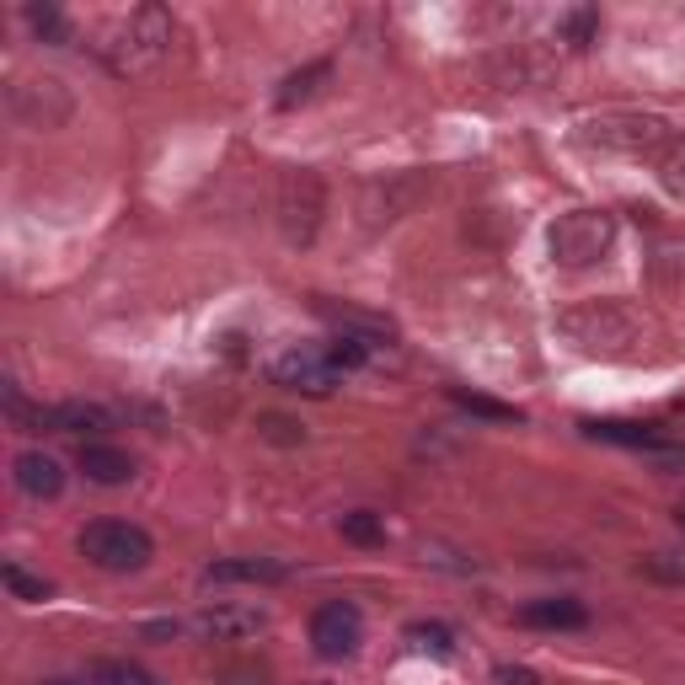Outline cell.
<instances>
[{"mask_svg": "<svg viewBox=\"0 0 685 685\" xmlns=\"http://www.w3.org/2000/svg\"><path fill=\"white\" fill-rule=\"evenodd\" d=\"M167 44H172V16L161 5H139V11H129L124 22L113 27V38L97 44V49H102V60H108L113 75H145V70L161 64Z\"/></svg>", "mask_w": 685, "mask_h": 685, "instance_id": "cell-1", "label": "cell"}, {"mask_svg": "<svg viewBox=\"0 0 685 685\" xmlns=\"http://www.w3.org/2000/svg\"><path fill=\"white\" fill-rule=\"evenodd\" d=\"M547 247H552V262L578 273V268H595L606 262V252L616 247V220L606 209H573L562 215L558 225L547 231Z\"/></svg>", "mask_w": 685, "mask_h": 685, "instance_id": "cell-2", "label": "cell"}, {"mask_svg": "<svg viewBox=\"0 0 685 685\" xmlns=\"http://www.w3.org/2000/svg\"><path fill=\"white\" fill-rule=\"evenodd\" d=\"M321 215H327V183L311 167H295L279 178V231L290 247H311L316 231H321Z\"/></svg>", "mask_w": 685, "mask_h": 685, "instance_id": "cell-3", "label": "cell"}, {"mask_svg": "<svg viewBox=\"0 0 685 685\" xmlns=\"http://www.w3.org/2000/svg\"><path fill=\"white\" fill-rule=\"evenodd\" d=\"M670 139H675V129L664 124L659 113H606V119L584 124V145L622 150V156H648V161H659V150Z\"/></svg>", "mask_w": 685, "mask_h": 685, "instance_id": "cell-4", "label": "cell"}, {"mask_svg": "<svg viewBox=\"0 0 685 685\" xmlns=\"http://www.w3.org/2000/svg\"><path fill=\"white\" fill-rule=\"evenodd\" d=\"M81 558L102 573H134L150 562V536L139 525H124V519H97L81 530Z\"/></svg>", "mask_w": 685, "mask_h": 685, "instance_id": "cell-5", "label": "cell"}, {"mask_svg": "<svg viewBox=\"0 0 685 685\" xmlns=\"http://www.w3.org/2000/svg\"><path fill=\"white\" fill-rule=\"evenodd\" d=\"M562 332L573 348L584 354H622L616 343H637V321L616 306V301H595L584 311H567L562 316Z\"/></svg>", "mask_w": 685, "mask_h": 685, "instance_id": "cell-6", "label": "cell"}, {"mask_svg": "<svg viewBox=\"0 0 685 685\" xmlns=\"http://www.w3.org/2000/svg\"><path fill=\"white\" fill-rule=\"evenodd\" d=\"M359 637H365V616L348 600H327L311 616V643L321 659H348L359 648Z\"/></svg>", "mask_w": 685, "mask_h": 685, "instance_id": "cell-7", "label": "cell"}, {"mask_svg": "<svg viewBox=\"0 0 685 685\" xmlns=\"http://www.w3.org/2000/svg\"><path fill=\"white\" fill-rule=\"evenodd\" d=\"M273 380L290 386V391H306V396H332L338 391V365L321 348H290L273 365Z\"/></svg>", "mask_w": 685, "mask_h": 685, "instance_id": "cell-8", "label": "cell"}, {"mask_svg": "<svg viewBox=\"0 0 685 685\" xmlns=\"http://www.w3.org/2000/svg\"><path fill=\"white\" fill-rule=\"evenodd\" d=\"M193 626H198L204 637H215V643H242V637H257V632L268 626V616L252 611V606H204Z\"/></svg>", "mask_w": 685, "mask_h": 685, "instance_id": "cell-9", "label": "cell"}, {"mask_svg": "<svg viewBox=\"0 0 685 685\" xmlns=\"http://www.w3.org/2000/svg\"><path fill=\"white\" fill-rule=\"evenodd\" d=\"M204 578L209 584H284L290 567L273 558H225V562H209Z\"/></svg>", "mask_w": 685, "mask_h": 685, "instance_id": "cell-10", "label": "cell"}, {"mask_svg": "<svg viewBox=\"0 0 685 685\" xmlns=\"http://www.w3.org/2000/svg\"><path fill=\"white\" fill-rule=\"evenodd\" d=\"M16 488H22L27 499H60V493H64L60 461H54V455H44V450L16 455Z\"/></svg>", "mask_w": 685, "mask_h": 685, "instance_id": "cell-11", "label": "cell"}, {"mask_svg": "<svg viewBox=\"0 0 685 685\" xmlns=\"http://www.w3.org/2000/svg\"><path fill=\"white\" fill-rule=\"evenodd\" d=\"M584 435L606 439V444H626V450H659L670 455V439L653 435L648 424H616V418H584Z\"/></svg>", "mask_w": 685, "mask_h": 685, "instance_id": "cell-12", "label": "cell"}, {"mask_svg": "<svg viewBox=\"0 0 685 685\" xmlns=\"http://www.w3.org/2000/svg\"><path fill=\"white\" fill-rule=\"evenodd\" d=\"M81 472L97 488H119V482L134 477V461H129L124 450H113V444H81Z\"/></svg>", "mask_w": 685, "mask_h": 685, "instance_id": "cell-13", "label": "cell"}, {"mask_svg": "<svg viewBox=\"0 0 685 685\" xmlns=\"http://www.w3.org/2000/svg\"><path fill=\"white\" fill-rule=\"evenodd\" d=\"M49 429H60V435H108L113 413L97 407V402H64V407H49Z\"/></svg>", "mask_w": 685, "mask_h": 685, "instance_id": "cell-14", "label": "cell"}, {"mask_svg": "<svg viewBox=\"0 0 685 685\" xmlns=\"http://www.w3.org/2000/svg\"><path fill=\"white\" fill-rule=\"evenodd\" d=\"M327 81H332V64H321V60L306 64V70H295V75L279 86V108H301V102H311Z\"/></svg>", "mask_w": 685, "mask_h": 685, "instance_id": "cell-15", "label": "cell"}, {"mask_svg": "<svg viewBox=\"0 0 685 685\" xmlns=\"http://www.w3.org/2000/svg\"><path fill=\"white\" fill-rule=\"evenodd\" d=\"M519 616L530 626H584L589 622V611H584L578 600H530Z\"/></svg>", "mask_w": 685, "mask_h": 685, "instance_id": "cell-16", "label": "cell"}, {"mask_svg": "<svg viewBox=\"0 0 685 685\" xmlns=\"http://www.w3.org/2000/svg\"><path fill=\"white\" fill-rule=\"evenodd\" d=\"M653 167H659V183H664V193H670V198H685V139H681V134H675V139L659 150V161H653Z\"/></svg>", "mask_w": 685, "mask_h": 685, "instance_id": "cell-17", "label": "cell"}, {"mask_svg": "<svg viewBox=\"0 0 685 685\" xmlns=\"http://www.w3.org/2000/svg\"><path fill=\"white\" fill-rule=\"evenodd\" d=\"M338 530H343V541H354V547H380V541H386V525H380V514H370V509L343 514Z\"/></svg>", "mask_w": 685, "mask_h": 685, "instance_id": "cell-18", "label": "cell"}, {"mask_svg": "<svg viewBox=\"0 0 685 685\" xmlns=\"http://www.w3.org/2000/svg\"><path fill=\"white\" fill-rule=\"evenodd\" d=\"M86 681L91 685H156L145 670H134V664H124V659H97V664L86 670Z\"/></svg>", "mask_w": 685, "mask_h": 685, "instance_id": "cell-19", "label": "cell"}, {"mask_svg": "<svg viewBox=\"0 0 685 685\" xmlns=\"http://www.w3.org/2000/svg\"><path fill=\"white\" fill-rule=\"evenodd\" d=\"M643 578H659V584H685V552H653V558L637 562Z\"/></svg>", "mask_w": 685, "mask_h": 685, "instance_id": "cell-20", "label": "cell"}, {"mask_svg": "<svg viewBox=\"0 0 685 685\" xmlns=\"http://www.w3.org/2000/svg\"><path fill=\"white\" fill-rule=\"evenodd\" d=\"M0 578H5V589H11L16 600H33V606L54 595V589H49V578H33V573H22L16 562H5V573H0Z\"/></svg>", "mask_w": 685, "mask_h": 685, "instance_id": "cell-21", "label": "cell"}, {"mask_svg": "<svg viewBox=\"0 0 685 685\" xmlns=\"http://www.w3.org/2000/svg\"><path fill=\"white\" fill-rule=\"evenodd\" d=\"M257 435L268 439V444H301V439H306V424H295V418H284V413H262V418H257Z\"/></svg>", "mask_w": 685, "mask_h": 685, "instance_id": "cell-22", "label": "cell"}, {"mask_svg": "<svg viewBox=\"0 0 685 685\" xmlns=\"http://www.w3.org/2000/svg\"><path fill=\"white\" fill-rule=\"evenodd\" d=\"M407 637L418 643V648H429V653H455V637H450V626H439V622H413L407 626Z\"/></svg>", "mask_w": 685, "mask_h": 685, "instance_id": "cell-23", "label": "cell"}, {"mask_svg": "<svg viewBox=\"0 0 685 685\" xmlns=\"http://www.w3.org/2000/svg\"><path fill=\"white\" fill-rule=\"evenodd\" d=\"M455 402H461L466 413H482V418H499V424H519V413H514V407H503V402H488V396H472V391H455Z\"/></svg>", "mask_w": 685, "mask_h": 685, "instance_id": "cell-24", "label": "cell"}, {"mask_svg": "<svg viewBox=\"0 0 685 685\" xmlns=\"http://www.w3.org/2000/svg\"><path fill=\"white\" fill-rule=\"evenodd\" d=\"M27 22H33L44 38H54V44H64V38H70V27H64V16L54 11V5H27Z\"/></svg>", "mask_w": 685, "mask_h": 685, "instance_id": "cell-25", "label": "cell"}, {"mask_svg": "<svg viewBox=\"0 0 685 685\" xmlns=\"http://www.w3.org/2000/svg\"><path fill=\"white\" fill-rule=\"evenodd\" d=\"M220 681H231V685H268V681H273V670H268V664H220Z\"/></svg>", "mask_w": 685, "mask_h": 685, "instance_id": "cell-26", "label": "cell"}, {"mask_svg": "<svg viewBox=\"0 0 685 685\" xmlns=\"http://www.w3.org/2000/svg\"><path fill=\"white\" fill-rule=\"evenodd\" d=\"M595 22H600L595 11H578V16H573V49H584V44H589V33H595Z\"/></svg>", "mask_w": 685, "mask_h": 685, "instance_id": "cell-27", "label": "cell"}, {"mask_svg": "<svg viewBox=\"0 0 685 685\" xmlns=\"http://www.w3.org/2000/svg\"><path fill=\"white\" fill-rule=\"evenodd\" d=\"M499 685H536V675H530V670H514V664H503Z\"/></svg>", "mask_w": 685, "mask_h": 685, "instance_id": "cell-28", "label": "cell"}, {"mask_svg": "<svg viewBox=\"0 0 685 685\" xmlns=\"http://www.w3.org/2000/svg\"><path fill=\"white\" fill-rule=\"evenodd\" d=\"M675 519H681V530H685V503H681V509H675Z\"/></svg>", "mask_w": 685, "mask_h": 685, "instance_id": "cell-29", "label": "cell"}, {"mask_svg": "<svg viewBox=\"0 0 685 685\" xmlns=\"http://www.w3.org/2000/svg\"><path fill=\"white\" fill-rule=\"evenodd\" d=\"M44 685H70V681H44Z\"/></svg>", "mask_w": 685, "mask_h": 685, "instance_id": "cell-30", "label": "cell"}]
</instances>
